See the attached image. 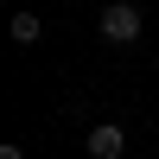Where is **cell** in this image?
<instances>
[{"label": "cell", "instance_id": "3957f363", "mask_svg": "<svg viewBox=\"0 0 159 159\" xmlns=\"http://www.w3.org/2000/svg\"><path fill=\"white\" fill-rule=\"evenodd\" d=\"M7 38H13V45H19V51H32L38 38H45V25H38V13H32V7H19V13H13V19H7Z\"/></svg>", "mask_w": 159, "mask_h": 159}, {"label": "cell", "instance_id": "5b68a950", "mask_svg": "<svg viewBox=\"0 0 159 159\" xmlns=\"http://www.w3.org/2000/svg\"><path fill=\"white\" fill-rule=\"evenodd\" d=\"M25 7H32V0H25Z\"/></svg>", "mask_w": 159, "mask_h": 159}, {"label": "cell", "instance_id": "8992f818", "mask_svg": "<svg viewBox=\"0 0 159 159\" xmlns=\"http://www.w3.org/2000/svg\"><path fill=\"white\" fill-rule=\"evenodd\" d=\"M153 64H159V57H153Z\"/></svg>", "mask_w": 159, "mask_h": 159}, {"label": "cell", "instance_id": "7a4b0ae2", "mask_svg": "<svg viewBox=\"0 0 159 159\" xmlns=\"http://www.w3.org/2000/svg\"><path fill=\"white\" fill-rule=\"evenodd\" d=\"M83 147H89V159H121V153H127V127H121V121H96V127L83 134Z\"/></svg>", "mask_w": 159, "mask_h": 159}, {"label": "cell", "instance_id": "6da1fadb", "mask_svg": "<svg viewBox=\"0 0 159 159\" xmlns=\"http://www.w3.org/2000/svg\"><path fill=\"white\" fill-rule=\"evenodd\" d=\"M96 32H102V45H140V7L134 0H108Z\"/></svg>", "mask_w": 159, "mask_h": 159}, {"label": "cell", "instance_id": "277c9868", "mask_svg": "<svg viewBox=\"0 0 159 159\" xmlns=\"http://www.w3.org/2000/svg\"><path fill=\"white\" fill-rule=\"evenodd\" d=\"M0 159H25V153H19V147H13V140H7V147H0Z\"/></svg>", "mask_w": 159, "mask_h": 159}]
</instances>
